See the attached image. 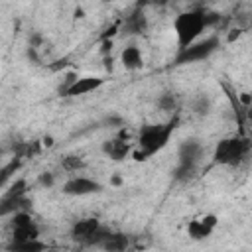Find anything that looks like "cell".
I'll list each match as a JSON object with an SVG mask.
<instances>
[{"label": "cell", "instance_id": "1", "mask_svg": "<svg viewBox=\"0 0 252 252\" xmlns=\"http://www.w3.org/2000/svg\"><path fill=\"white\" fill-rule=\"evenodd\" d=\"M177 124H179V116L175 114L173 118H169L163 124H148V126H144L140 130V134H138V148L132 152V158L136 161H146L148 158H152L158 152H161L167 146V142H169L171 134L175 132Z\"/></svg>", "mask_w": 252, "mask_h": 252}, {"label": "cell", "instance_id": "2", "mask_svg": "<svg viewBox=\"0 0 252 252\" xmlns=\"http://www.w3.org/2000/svg\"><path fill=\"white\" fill-rule=\"evenodd\" d=\"M205 28H209L207 10H189V12L177 14L173 20V32L177 37V47L185 49L191 43L199 41Z\"/></svg>", "mask_w": 252, "mask_h": 252}, {"label": "cell", "instance_id": "3", "mask_svg": "<svg viewBox=\"0 0 252 252\" xmlns=\"http://www.w3.org/2000/svg\"><path fill=\"white\" fill-rule=\"evenodd\" d=\"M250 148H252V142L248 138H244V136H226V138L217 142L215 152H213V163L226 165V167H236L244 161Z\"/></svg>", "mask_w": 252, "mask_h": 252}, {"label": "cell", "instance_id": "4", "mask_svg": "<svg viewBox=\"0 0 252 252\" xmlns=\"http://www.w3.org/2000/svg\"><path fill=\"white\" fill-rule=\"evenodd\" d=\"M203 158V144L197 138H187L179 144L177 150V167L173 171V179L177 183H187L195 177L197 165Z\"/></svg>", "mask_w": 252, "mask_h": 252}, {"label": "cell", "instance_id": "5", "mask_svg": "<svg viewBox=\"0 0 252 252\" xmlns=\"http://www.w3.org/2000/svg\"><path fill=\"white\" fill-rule=\"evenodd\" d=\"M220 41L217 35H207L205 39H199L195 43H191L185 49H177L173 63L175 65H187V63H197V61H205L209 59L217 49H219Z\"/></svg>", "mask_w": 252, "mask_h": 252}, {"label": "cell", "instance_id": "6", "mask_svg": "<svg viewBox=\"0 0 252 252\" xmlns=\"http://www.w3.org/2000/svg\"><path fill=\"white\" fill-rule=\"evenodd\" d=\"M35 238H39V226L33 222L32 215L28 211L12 215V242H24Z\"/></svg>", "mask_w": 252, "mask_h": 252}, {"label": "cell", "instance_id": "7", "mask_svg": "<svg viewBox=\"0 0 252 252\" xmlns=\"http://www.w3.org/2000/svg\"><path fill=\"white\" fill-rule=\"evenodd\" d=\"M65 195H71V197H85V195H93V193H100L102 191V185L91 177H85V175H73L69 177L65 183H63V189H61Z\"/></svg>", "mask_w": 252, "mask_h": 252}, {"label": "cell", "instance_id": "8", "mask_svg": "<svg viewBox=\"0 0 252 252\" xmlns=\"http://www.w3.org/2000/svg\"><path fill=\"white\" fill-rule=\"evenodd\" d=\"M104 85V79L102 77H77L71 85L67 87H59V94L61 96H83V94H89L96 89H100Z\"/></svg>", "mask_w": 252, "mask_h": 252}, {"label": "cell", "instance_id": "9", "mask_svg": "<svg viewBox=\"0 0 252 252\" xmlns=\"http://www.w3.org/2000/svg\"><path fill=\"white\" fill-rule=\"evenodd\" d=\"M102 224L98 222V219L94 217H87V219H79L71 224V238L79 244H89V240L93 238V234L100 228Z\"/></svg>", "mask_w": 252, "mask_h": 252}, {"label": "cell", "instance_id": "10", "mask_svg": "<svg viewBox=\"0 0 252 252\" xmlns=\"http://www.w3.org/2000/svg\"><path fill=\"white\" fill-rule=\"evenodd\" d=\"M219 224V219L215 215H205L201 219H193L189 220L187 224V234L193 238V240H205L213 234V230L217 228Z\"/></svg>", "mask_w": 252, "mask_h": 252}, {"label": "cell", "instance_id": "11", "mask_svg": "<svg viewBox=\"0 0 252 252\" xmlns=\"http://www.w3.org/2000/svg\"><path fill=\"white\" fill-rule=\"evenodd\" d=\"M146 30H148V18L142 10L130 12L120 24L122 35H142V33H146Z\"/></svg>", "mask_w": 252, "mask_h": 252}, {"label": "cell", "instance_id": "12", "mask_svg": "<svg viewBox=\"0 0 252 252\" xmlns=\"http://www.w3.org/2000/svg\"><path fill=\"white\" fill-rule=\"evenodd\" d=\"M102 152H104L106 158H110V159H114V161H122V159H126L134 150H132L128 138L116 136V138L106 140V142L102 144Z\"/></svg>", "mask_w": 252, "mask_h": 252}, {"label": "cell", "instance_id": "13", "mask_svg": "<svg viewBox=\"0 0 252 252\" xmlns=\"http://www.w3.org/2000/svg\"><path fill=\"white\" fill-rule=\"evenodd\" d=\"M32 205L30 197L24 195V197H2L0 201V215L2 217H12L16 213H22V211H28Z\"/></svg>", "mask_w": 252, "mask_h": 252}, {"label": "cell", "instance_id": "14", "mask_svg": "<svg viewBox=\"0 0 252 252\" xmlns=\"http://www.w3.org/2000/svg\"><path fill=\"white\" fill-rule=\"evenodd\" d=\"M120 63H122L124 69H128V71L142 69L144 61H142V51H140V47L134 45V43L126 45V47L122 49V53H120Z\"/></svg>", "mask_w": 252, "mask_h": 252}, {"label": "cell", "instance_id": "15", "mask_svg": "<svg viewBox=\"0 0 252 252\" xmlns=\"http://www.w3.org/2000/svg\"><path fill=\"white\" fill-rule=\"evenodd\" d=\"M130 246V236L124 234V232H110V236L102 242V250L104 252H126Z\"/></svg>", "mask_w": 252, "mask_h": 252}, {"label": "cell", "instance_id": "16", "mask_svg": "<svg viewBox=\"0 0 252 252\" xmlns=\"http://www.w3.org/2000/svg\"><path fill=\"white\" fill-rule=\"evenodd\" d=\"M45 242L39 238L35 240H24V242H10L6 246V252H45Z\"/></svg>", "mask_w": 252, "mask_h": 252}, {"label": "cell", "instance_id": "17", "mask_svg": "<svg viewBox=\"0 0 252 252\" xmlns=\"http://www.w3.org/2000/svg\"><path fill=\"white\" fill-rule=\"evenodd\" d=\"M61 167L65 171H69V173H77V171H81L85 167V159L81 156H77V154H67L61 159Z\"/></svg>", "mask_w": 252, "mask_h": 252}, {"label": "cell", "instance_id": "18", "mask_svg": "<svg viewBox=\"0 0 252 252\" xmlns=\"http://www.w3.org/2000/svg\"><path fill=\"white\" fill-rule=\"evenodd\" d=\"M158 108L163 112H173L177 108V94L173 91H165L158 96Z\"/></svg>", "mask_w": 252, "mask_h": 252}, {"label": "cell", "instance_id": "19", "mask_svg": "<svg viewBox=\"0 0 252 252\" xmlns=\"http://www.w3.org/2000/svg\"><path fill=\"white\" fill-rule=\"evenodd\" d=\"M24 195H28V181L24 177H20L10 185V189L4 191L2 197H24Z\"/></svg>", "mask_w": 252, "mask_h": 252}, {"label": "cell", "instance_id": "20", "mask_svg": "<svg viewBox=\"0 0 252 252\" xmlns=\"http://www.w3.org/2000/svg\"><path fill=\"white\" fill-rule=\"evenodd\" d=\"M193 112H195V114H201V116L209 114V112H211V98L205 96V94L197 96L195 102H193Z\"/></svg>", "mask_w": 252, "mask_h": 252}, {"label": "cell", "instance_id": "21", "mask_svg": "<svg viewBox=\"0 0 252 252\" xmlns=\"http://www.w3.org/2000/svg\"><path fill=\"white\" fill-rule=\"evenodd\" d=\"M20 159H22V158H16V156H14V159H12L10 163H6V165L2 167V177H0L2 185H4L6 181H8V177L12 175V171H16V169L20 167Z\"/></svg>", "mask_w": 252, "mask_h": 252}, {"label": "cell", "instance_id": "22", "mask_svg": "<svg viewBox=\"0 0 252 252\" xmlns=\"http://www.w3.org/2000/svg\"><path fill=\"white\" fill-rule=\"evenodd\" d=\"M37 183H39L41 187H53V183H55V175H53L51 171H43V173H39Z\"/></svg>", "mask_w": 252, "mask_h": 252}, {"label": "cell", "instance_id": "23", "mask_svg": "<svg viewBox=\"0 0 252 252\" xmlns=\"http://www.w3.org/2000/svg\"><path fill=\"white\" fill-rule=\"evenodd\" d=\"M110 49H112V41H110V39H104V43H102V53L106 55Z\"/></svg>", "mask_w": 252, "mask_h": 252}, {"label": "cell", "instance_id": "24", "mask_svg": "<svg viewBox=\"0 0 252 252\" xmlns=\"http://www.w3.org/2000/svg\"><path fill=\"white\" fill-rule=\"evenodd\" d=\"M240 100H242V104H250V102H252V94L242 93V94H240Z\"/></svg>", "mask_w": 252, "mask_h": 252}, {"label": "cell", "instance_id": "25", "mask_svg": "<svg viewBox=\"0 0 252 252\" xmlns=\"http://www.w3.org/2000/svg\"><path fill=\"white\" fill-rule=\"evenodd\" d=\"M238 35H240V30H232V33L228 35V41H232V39H234V37H238Z\"/></svg>", "mask_w": 252, "mask_h": 252}, {"label": "cell", "instance_id": "26", "mask_svg": "<svg viewBox=\"0 0 252 252\" xmlns=\"http://www.w3.org/2000/svg\"><path fill=\"white\" fill-rule=\"evenodd\" d=\"M4 252H6V250H4Z\"/></svg>", "mask_w": 252, "mask_h": 252}]
</instances>
